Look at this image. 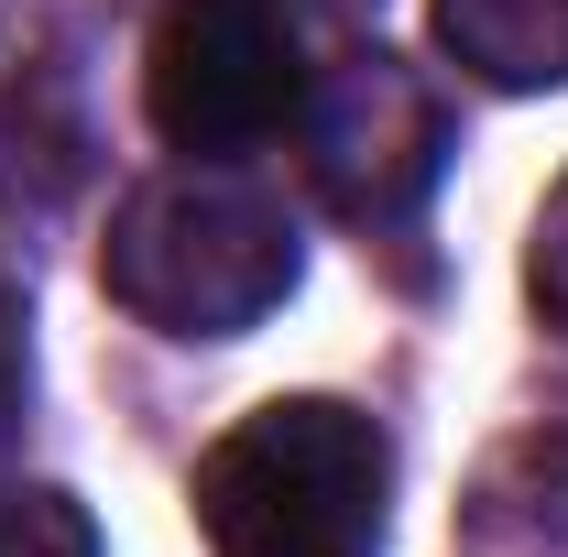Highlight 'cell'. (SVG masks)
<instances>
[{"label":"cell","instance_id":"obj_1","mask_svg":"<svg viewBox=\"0 0 568 557\" xmlns=\"http://www.w3.org/2000/svg\"><path fill=\"white\" fill-rule=\"evenodd\" d=\"M186 503L209 557H383L394 437L339 394H274L209 437Z\"/></svg>","mask_w":568,"mask_h":557},{"label":"cell","instance_id":"obj_2","mask_svg":"<svg viewBox=\"0 0 568 557\" xmlns=\"http://www.w3.org/2000/svg\"><path fill=\"white\" fill-rule=\"evenodd\" d=\"M306 274L295 209L230 164H164L110 209L99 284L164 340H241L263 328Z\"/></svg>","mask_w":568,"mask_h":557},{"label":"cell","instance_id":"obj_3","mask_svg":"<svg viewBox=\"0 0 568 557\" xmlns=\"http://www.w3.org/2000/svg\"><path fill=\"white\" fill-rule=\"evenodd\" d=\"M306 99V44L284 0H164L142 33V110L186 164L274 142Z\"/></svg>","mask_w":568,"mask_h":557},{"label":"cell","instance_id":"obj_4","mask_svg":"<svg viewBox=\"0 0 568 557\" xmlns=\"http://www.w3.org/2000/svg\"><path fill=\"white\" fill-rule=\"evenodd\" d=\"M295 132H306V175H317L328 209L351 230H394V219L426 209V186L448 164V99L394 44H351V55L306 67Z\"/></svg>","mask_w":568,"mask_h":557},{"label":"cell","instance_id":"obj_5","mask_svg":"<svg viewBox=\"0 0 568 557\" xmlns=\"http://www.w3.org/2000/svg\"><path fill=\"white\" fill-rule=\"evenodd\" d=\"M426 22L481 88H568V0H426Z\"/></svg>","mask_w":568,"mask_h":557},{"label":"cell","instance_id":"obj_6","mask_svg":"<svg viewBox=\"0 0 568 557\" xmlns=\"http://www.w3.org/2000/svg\"><path fill=\"white\" fill-rule=\"evenodd\" d=\"M0 557H110L99 514L55 482H0Z\"/></svg>","mask_w":568,"mask_h":557},{"label":"cell","instance_id":"obj_7","mask_svg":"<svg viewBox=\"0 0 568 557\" xmlns=\"http://www.w3.org/2000/svg\"><path fill=\"white\" fill-rule=\"evenodd\" d=\"M525 295H536V317L568 340V175L547 186V209L525 230Z\"/></svg>","mask_w":568,"mask_h":557},{"label":"cell","instance_id":"obj_8","mask_svg":"<svg viewBox=\"0 0 568 557\" xmlns=\"http://www.w3.org/2000/svg\"><path fill=\"white\" fill-rule=\"evenodd\" d=\"M22 416H33V317H22V284L0 274V459L22 448Z\"/></svg>","mask_w":568,"mask_h":557},{"label":"cell","instance_id":"obj_9","mask_svg":"<svg viewBox=\"0 0 568 557\" xmlns=\"http://www.w3.org/2000/svg\"><path fill=\"white\" fill-rule=\"evenodd\" d=\"M536 448H547V459H558V470H568V405H558V416H547V426H536Z\"/></svg>","mask_w":568,"mask_h":557}]
</instances>
